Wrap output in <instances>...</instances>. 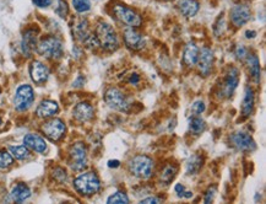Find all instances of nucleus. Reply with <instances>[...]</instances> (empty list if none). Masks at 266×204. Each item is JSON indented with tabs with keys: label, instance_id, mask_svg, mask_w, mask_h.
<instances>
[{
	"label": "nucleus",
	"instance_id": "44",
	"mask_svg": "<svg viewBox=\"0 0 266 204\" xmlns=\"http://www.w3.org/2000/svg\"><path fill=\"white\" fill-rule=\"evenodd\" d=\"M120 166V161L119 160H109L108 161V167L110 168H117Z\"/></svg>",
	"mask_w": 266,
	"mask_h": 204
},
{
	"label": "nucleus",
	"instance_id": "8",
	"mask_svg": "<svg viewBox=\"0 0 266 204\" xmlns=\"http://www.w3.org/2000/svg\"><path fill=\"white\" fill-rule=\"evenodd\" d=\"M69 165L74 171H82L87 166V149L84 143H75L69 150Z\"/></svg>",
	"mask_w": 266,
	"mask_h": 204
},
{
	"label": "nucleus",
	"instance_id": "11",
	"mask_svg": "<svg viewBox=\"0 0 266 204\" xmlns=\"http://www.w3.org/2000/svg\"><path fill=\"white\" fill-rule=\"evenodd\" d=\"M252 17V10L247 4H237L231 9L230 19L233 26L240 27L247 24Z\"/></svg>",
	"mask_w": 266,
	"mask_h": 204
},
{
	"label": "nucleus",
	"instance_id": "18",
	"mask_svg": "<svg viewBox=\"0 0 266 204\" xmlns=\"http://www.w3.org/2000/svg\"><path fill=\"white\" fill-rule=\"evenodd\" d=\"M72 116H74V118L77 122H89V121L94 118L95 110L92 105H90L89 102H80L72 110Z\"/></svg>",
	"mask_w": 266,
	"mask_h": 204
},
{
	"label": "nucleus",
	"instance_id": "2",
	"mask_svg": "<svg viewBox=\"0 0 266 204\" xmlns=\"http://www.w3.org/2000/svg\"><path fill=\"white\" fill-rule=\"evenodd\" d=\"M74 187L80 195L90 197V196L96 195L101 190V180L96 173L89 171V172L81 173L75 178Z\"/></svg>",
	"mask_w": 266,
	"mask_h": 204
},
{
	"label": "nucleus",
	"instance_id": "23",
	"mask_svg": "<svg viewBox=\"0 0 266 204\" xmlns=\"http://www.w3.org/2000/svg\"><path fill=\"white\" fill-rule=\"evenodd\" d=\"M254 102H255V96L254 91L250 86H247L244 90V96H243V102H242V115L244 117H250L254 110Z\"/></svg>",
	"mask_w": 266,
	"mask_h": 204
},
{
	"label": "nucleus",
	"instance_id": "37",
	"mask_svg": "<svg viewBox=\"0 0 266 204\" xmlns=\"http://www.w3.org/2000/svg\"><path fill=\"white\" fill-rule=\"evenodd\" d=\"M234 55L238 60H244L248 55V49L243 44H238L234 49Z\"/></svg>",
	"mask_w": 266,
	"mask_h": 204
},
{
	"label": "nucleus",
	"instance_id": "39",
	"mask_svg": "<svg viewBox=\"0 0 266 204\" xmlns=\"http://www.w3.org/2000/svg\"><path fill=\"white\" fill-rule=\"evenodd\" d=\"M37 7H48L52 4V0H32Z\"/></svg>",
	"mask_w": 266,
	"mask_h": 204
},
{
	"label": "nucleus",
	"instance_id": "13",
	"mask_svg": "<svg viewBox=\"0 0 266 204\" xmlns=\"http://www.w3.org/2000/svg\"><path fill=\"white\" fill-rule=\"evenodd\" d=\"M38 44V30L29 29L24 32L21 41V49L25 57L30 58L37 49Z\"/></svg>",
	"mask_w": 266,
	"mask_h": 204
},
{
	"label": "nucleus",
	"instance_id": "32",
	"mask_svg": "<svg viewBox=\"0 0 266 204\" xmlns=\"http://www.w3.org/2000/svg\"><path fill=\"white\" fill-rule=\"evenodd\" d=\"M14 163V158L10 153L1 150L0 152V168H7Z\"/></svg>",
	"mask_w": 266,
	"mask_h": 204
},
{
	"label": "nucleus",
	"instance_id": "16",
	"mask_svg": "<svg viewBox=\"0 0 266 204\" xmlns=\"http://www.w3.org/2000/svg\"><path fill=\"white\" fill-rule=\"evenodd\" d=\"M238 84H239V72H238L237 68H230L228 73L226 74L225 80H223L222 95H225L226 97L232 96L233 92L237 89Z\"/></svg>",
	"mask_w": 266,
	"mask_h": 204
},
{
	"label": "nucleus",
	"instance_id": "27",
	"mask_svg": "<svg viewBox=\"0 0 266 204\" xmlns=\"http://www.w3.org/2000/svg\"><path fill=\"white\" fill-rule=\"evenodd\" d=\"M177 166L173 165V163H168V165H166L165 167L162 168V171H161V181H162L165 185H169L170 182H172L173 180H174L175 175H177Z\"/></svg>",
	"mask_w": 266,
	"mask_h": 204
},
{
	"label": "nucleus",
	"instance_id": "15",
	"mask_svg": "<svg viewBox=\"0 0 266 204\" xmlns=\"http://www.w3.org/2000/svg\"><path fill=\"white\" fill-rule=\"evenodd\" d=\"M213 52L207 47H204L199 51V57H198V62L197 65L199 68L200 74L204 75V77H207V75L211 73L212 67H213Z\"/></svg>",
	"mask_w": 266,
	"mask_h": 204
},
{
	"label": "nucleus",
	"instance_id": "41",
	"mask_svg": "<svg viewBox=\"0 0 266 204\" xmlns=\"http://www.w3.org/2000/svg\"><path fill=\"white\" fill-rule=\"evenodd\" d=\"M141 203H144V204H151V203L157 204V203H161V200H160V198H157V197H149V198H145V200H142Z\"/></svg>",
	"mask_w": 266,
	"mask_h": 204
},
{
	"label": "nucleus",
	"instance_id": "9",
	"mask_svg": "<svg viewBox=\"0 0 266 204\" xmlns=\"http://www.w3.org/2000/svg\"><path fill=\"white\" fill-rule=\"evenodd\" d=\"M34 101V91L31 85H21L17 87L16 94H15L14 106L15 110L19 112H25L31 107V105Z\"/></svg>",
	"mask_w": 266,
	"mask_h": 204
},
{
	"label": "nucleus",
	"instance_id": "26",
	"mask_svg": "<svg viewBox=\"0 0 266 204\" xmlns=\"http://www.w3.org/2000/svg\"><path fill=\"white\" fill-rule=\"evenodd\" d=\"M204 165V158L199 154H194L187 163V173L188 175H197L201 170Z\"/></svg>",
	"mask_w": 266,
	"mask_h": 204
},
{
	"label": "nucleus",
	"instance_id": "6",
	"mask_svg": "<svg viewBox=\"0 0 266 204\" xmlns=\"http://www.w3.org/2000/svg\"><path fill=\"white\" fill-rule=\"evenodd\" d=\"M113 14L120 22L127 25L128 27L137 29L142 25L141 15L124 4H115L113 6Z\"/></svg>",
	"mask_w": 266,
	"mask_h": 204
},
{
	"label": "nucleus",
	"instance_id": "30",
	"mask_svg": "<svg viewBox=\"0 0 266 204\" xmlns=\"http://www.w3.org/2000/svg\"><path fill=\"white\" fill-rule=\"evenodd\" d=\"M107 203L108 204H128L129 203V197H128L124 192H122V191H118V192H115L114 195H112L109 198H108Z\"/></svg>",
	"mask_w": 266,
	"mask_h": 204
},
{
	"label": "nucleus",
	"instance_id": "33",
	"mask_svg": "<svg viewBox=\"0 0 266 204\" xmlns=\"http://www.w3.org/2000/svg\"><path fill=\"white\" fill-rule=\"evenodd\" d=\"M55 12H57L60 17H63V19L67 16V14H69V7H67V4L64 1V0H57Z\"/></svg>",
	"mask_w": 266,
	"mask_h": 204
},
{
	"label": "nucleus",
	"instance_id": "46",
	"mask_svg": "<svg viewBox=\"0 0 266 204\" xmlns=\"http://www.w3.org/2000/svg\"><path fill=\"white\" fill-rule=\"evenodd\" d=\"M0 125H1V118H0Z\"/></svg>",
	"mask_w": 266,
	"mask_h": 204
},
{
	"label": "nucleus",
	"instance_id": "20",
	"mask_svg": "<svg viewBox=\"0 0 266 204\" xmlns=\"http://www.w3.org/2000/svg\"><path fill=\"white\" fill-rule=\"evenodd\" d=\"M58 111H59V106L57 102L52 100H44L37 107L36 115L39 118H51L55 113H58Z\"/></svg>",
	"mask_w": 266,
	"mask_h": 204
},
{
	"label": "nucleus",
	"instance_id": "25",
	"mask_svg": "<svg viewBox=\"0 0 266 204\" xmlns=\"http://www.w3.org/2000/svg\"><path fill=\"white\" fill-rule=\"evenodd\" d=\"M178 6H179V11L185 17H194L200 9L198 0H182Z\"/></svg>",
	"mask_w": 266,
	"mask_h": 204
},
{
	"label": "nucleus",
	"instance_id": "34",
	"mask_svg": "<svg viewBox=\"0 0 266 204\" xmlns=\"http://www.w3.org/2000/svg\"><path fill=\"white\" fill-rule=\"evenodd\" d=\"M66 177L67 173L63 167H55L53 170V178L55 181H58V182H64V181L66 180Z\"/></svg>",
	"mask_w": 266,
	"mask_h": 204
},
{
	"label": "nucleus",
	"instance_id": "17",
	"mask_svg": "<svg viewBox=\"0 0 266 204\" xmlns=\"http://www.w3.org/2000/svg\"><path fill=\"white\" fill-rule=\"evenodd\" d=\"M30 75L36 84H44L49 78V68L39 60H34L30 65Z\"/></svg>",
	"mask_w": 266,
	"mask_h": 204
},
{
	"label": "nucleus",
	"instance_id": "31",
	"mask_svg": "<svg viewBox=\"0 0 266 204\" xmlns=\"http://www.w3.org/2000/svg\"><path fill=\"white\" fill-rule=\"evenodd\" d=\"M72 6L77 12L82 14L91 9V2L90 0H72Z\"/></svg>",
	"mask_w": 266,
	"mask_h": 204
},
{
	"label": "nucleus",
	"instance_id": "24",
	"mask_svg": "<svg viewBox=\"0 0 266 204\" xmlns=\"http://www.w3.org/2000/svg\"><path fill=\"white\" fill-rule=\"evenodd\" d=\"M10 196H11V200L14 201V202L22 203L31 197V190H30L29 186L25 185V183H19V185H16L12 188Z\"/></svg>",
	"mask_w": 266,
	"mask_h": 204
},
{
	"label": "nucleus",
	"instance_id": "4",
	"mask_svg": "<svg viewBox=\"0 0 266 204\" xmlns=\"http://www.w3.org/2000/svg\"><path fill=\"white\" fill-rule=\"evenodd\" d=\"M154 160L147 155H136L129 161V171L133 176L147 180L154 172Z\"/></svg>",
	"mask_w": 266,
	"mask_h": 204
},
{
	"label": "nucleus",
	"instance_id": "14",
	"mask_svg": "<svg viewBox=\"0 0 266 204\" xmlns=\"http://www.w3.org/2000/svg\"><path fill=\"white\" fill-rule=\"evenodd\" d=\"M123 39H124V43L128 48L133 49V51H139L142 49L145 46V39L142 37L141 34L134 30L133 27H128L123 32Z\"/></svg>",
	"mask_w": 266,
	"mask_h": 204
},
{
	"label": "nucleus",
	"instance_id": "42",
	"mask_svg": "<svg viewBox=\"0 0 266 204\" xmlns=\"http://www.w3.org/2000/svg\"><path fill=\"white\" fill-rule=\"evenodd\" d=\"M129 82H130V84H133V85L139 84V82H140V75L136 74V73H134V74L130 75Z\"/></svg>",
	"mask_w": 266,
	"mask_h": 204
},
{
	"label": "nucleus",
	"instance_id": "22",
	"mask_svg": "<svg viewBox=\"0 0 266 204\" xmlns=\"http://www.w3.org/2000/svg\"><path fill=\"white\" fill-rule=\"evenodd\" d=\"M245 59H247L250 77H252V79L258 84V82H260V79H262V67H260L259 58L255 54H249V53H248Z\"/></svg>",
	"mask_w": 266,
	"mask_h": 204
},
{
	"label": "nucleus",
	"instance_id": "45",
	"mask_svg": "<svg viewBox=\"0 0 266 204\" xmlns=\"http://www.w3.org/2000/svg\"><path fill=\"white\" fill-rule=\"evenodd\" d=\"M257 31H254V30H252V31H250V30H248L247 32H245V37H247V39H255V37H257Z\"/></svg>",
	"mask_w": 266,
	"mask_h": 204
},
{
	"label": "nucleus",
	"instance_id": "1",
	"mask_svg": "<svg viewBox=\"0 0 266 204\" xmlns=\"http://www.w3.org/2000/svg\"><path fill=\"white\" fill-rule=\"evenodd\" d=\"M72 34H74L75 39L79 42H81V43H84L87 48L95 49L100 46L96 35H94L91 32L89 21H87V19H85V17H79V19L74 20V24H72Z\"/></svg>",
	"mask_w": 266,
	"mask_h": 204
},
{
	"label": "nucleus",
	"instance_id": "38",
	"mask_svg": "<svg viewBox=\"0 0 266 204\" xmlns=\"http://www.w3.org/2000/svg\"><path fill=\"white\" fill-rule=\"evenodd\" d=\"M215 193H216V187H215V186H212V187H210L209 190H207V192L205 193L204 202L206 204L211 203L213 201V197H215Z\"/></svg>",
	"mask_w": 266,
	"mask_h": 204
},
{
	"label": "nucleus",
	"instance_id": "40",
	"mask_svg": "<svg viewBox=\"0 0 266 204\" xmlns=\"http://www.w3.org/2000/svg\"><path fill=\"white\" fill-rule=\"evenodd\" d=\"M174 191H175V193L178 195V197L184 198L185 191H187V190H185V187L182 185V183H177V185H175V187H174Z\"/></svg>",
	"mask_w": 266,
	"mask_h": 204
},
{
	"label": "nucleus",
	"instance_id": "3",
	"mask_svg": "<svg viewBox=\"0 0 266 204\" xmlns=\"http://www.w3.org/2000/svg\"><path fill=\"white\" fill-rule=\"evenodd\" d=\"M96 37L99 40V43L104 51L108 52H114L119 47V39L113 29L112 25L108 22H99L96 26Z\"/></svg>",
	"mask_w": 266,
	"mask_h": 204
},
{
	"label": "nucleus",
	"instance_id": "21",
	"mask_svg": "<svg viewBox=\"0 0 266 204\" xmlns=\"http://www.w3.org/2000/svg\"><path fill=\"white\" fill-rule=\"evenodd\" d=\"M199 47L194 43V42H189V43L185 46L184 53H183V62L187 67L193 68L194 65H197L198 57H199Z\"/></svg>",
	"mask_w": 266,
	"mask_h": 204
},
{
	"label": "nucleus",
	"instance_id": "29",
	"mask_svg": "<svg viewBox=\"0 0 266 204\" xmlns=\"http://www.w3.org/2000/svg\"><path fill=\"white\" fill-rule=\"evenodd\" d=\"M9 152L12 155V158L17 159V160H25L30 156V150L26 145H15V147H10Z\"/></svg>",
	"mask_w": 266,
	"mask_h": 204
},
{
	"label": "nucleus",
	"instance_id": "12",
	"mask_svg": "<svg viewBox=\"0 0 266 204\" xmlns=\"http://www.w3.org/2000/svg\"><path fill=\"white\" fill-rule=\"evenodd\" d=\"M231 142L239 152L252 153L257 149V143L250 134L245 132H237L231 137Z\"/></svg>",
	"mask_w": 266,
	"mask_h": 204
},
{
	"label": "nucleus",
	"instance_id": "5",
	"mask_svg": "<svg viewBox=\"0 0 266 204\" xmlns=\"http://www.w3.org/2000/svg\"><path fill=\"white\" fill-rule=\"evenodd\" d=\"M37 52L48 59H60L64 54V46L58 37L47 36L37 44Z\"/></svg>",
	"mask_w": 266,
	"mask_h": 204
},
{
	"label": "nucleus",
	"instance_id": "35",
	"mask_svg": "<svg viewBox=\"0 0 266 204\" xmlns=\"http://www.w3.org/2000/svg\"><path fill=\"white\" fill-rule=\"evenodd\" d=\"M226 30V22L225 19H223L222 16L220 17V19L217 20V22L215 24V26H213V31H215L216 36H222L223 31Z\"/></svg>",
	"mask_w": 266,
	"mask_h": 204
},
{
	"label": "nucleus",
	"instance_id": "43",
	"mask_svg": "<svg viewBox=\"0 0 266 204\" xmlns=\"http://www.w3.org/2000/svg\"><path fill=\"white\" fill-rule=\"evenodd\" d=\"M84 84H85V78L82 77V75H80V77H77V79L75 80L74 82H72V86H74V87H81Z\"/></svg>",
	"mask_w": 266,
	"mask_h": 204
},
{
	"label": "nucleus",
	"instance_id": "7",
	"mask_svg": "<svg viewBox=\"0 0 266 204\" xmlns=\"http://www.w3.org/2000/svg\"><path fill=\"white\" fill-rule=\"evenodd\" d=\"M104 101L112 110L119 111V112H128L132 107V101L129 97L117 87H109L107 90L104 94Z\"/></svg>",
	"mask_w": 266,
	"mask_h": 204
},
{
	"label": "nucleus",
	"instance_id": "28",
	"mask_svg": "<svg viewBox=\"0 0 266 204\" xmlns=\"http://www.w3.org/2000/svg\"><path fill=\"white\" fill-rule=\"evenodd\" d=\"M189 129L193 134L199 135L205 132V129H206V123H205V121L201 120L200 117L194 116V117L190 118L189 121Z\"/></svg>",
	"mask_w": 266,
	"mask_h": 204
},
{
	"label": "nucleus",
	"instance_id": "36",
	"mask_svg": "<svg viewBox=\"0 0 266 204\" xmlns=\"http://www.w3.org/2000/svg\"><path fill=\"white\" fill-rule=\"evenodd\" d=\"M205 108H206V106H205L204 101H201V100H198V101H195L192 105V112L194 113L195 116L201 115V113L205 111Z\"/></svg>",
	"mask_w": 266,
	"mask_h": 204
},
{
	"label": "nucleus",
	"instance_id": "19",
	"mask_svg": "<svg viewBox=\"0 0 266 204\" xmlns=\"http://www.w3.org/2000/svg\"><path fill=\"white\" fill-rule=\"evenodd\" d=\"M24 144L26 145L27 148H30L31 150L36 153H44L47 150V143L41 135L34 134V133H30L26 137L24 138Z\"/></svg>",
	"mask_w": 266,
	"mask_h": 204
},
{
	"label": "nucleus",
	"instance_id": "10",
	"mask_svg": "<svg viewBox=\"0 0 266 204\" xmlns=\"http://www.w3.org/2000/svg\"><path fill=\"white\" fill-rule=\"evenodd\" d=\"M42 133L52 142H59L66 132V125L59 118H52L42 124Z\"/></svg>",
	"mask_w": 266,
	"mask_h": 204
}]
</instances>
